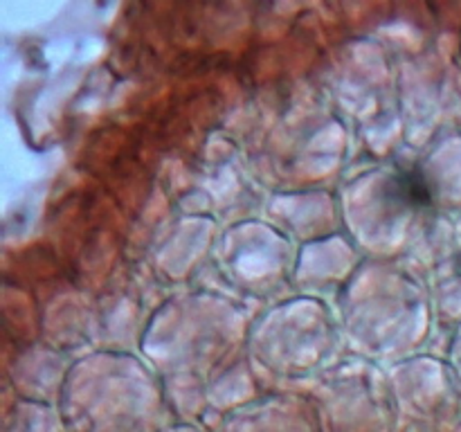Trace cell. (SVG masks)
<instances>
[{
    "label": "cell",
    "instance_id": "obj_1",
    "mask_svg": "<svg viewBox=\"0 0 461 432\" xmlns=\"http://www.w3.org/2000/svg\"><path fill=\"white\" fill-rule=\"evenodd\" d=\"M394 194L399 201L412 202V205H430L432 192L428 180L419 169H403L394 178Z\"/></svg>",
    "mask_w": 461,
    "mask_h": 432
}]
</instances>
